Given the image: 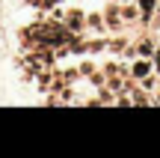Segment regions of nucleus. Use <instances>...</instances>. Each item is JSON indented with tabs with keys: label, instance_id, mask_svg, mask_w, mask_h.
<instances>
[{
	"label": "nucleus",
	"instance_id": "f257e3e1",
	"mask_svg": "<svg viewBox=\"0 0 160 158\" xmlns=\"http://www.w3.org/2000/svg\"><path fill=\"white\" fill-rule=\"evenodd\" d=\"M148 72H151V66L145 63V57L139 60V63H133V75H137L139 81H145V78H148Z\"/></svg>",
	"mask_w": 160,
	"mask_h": 158
},
{
	"label": "nucleus",
	"instance_id": "f03ea898",
	"mask_svg": "<svg viewBox=\"0 0 160 158\" xmlns=\"http://www.w3.org/2000/svg\"><path fill=\"white\" fill-rule=\"evenodd\" d=\"M137 54H139V57H151V54H154V42H148V39H145V42H139Z\"/></svg>",
	"mask_w": 160,
	"mask_h": 158
},
{
	"label": "nucleus",
	"instance_id": "7ed1b4c3",
	"mask_svg": "<svg viewBox=\"0 0 160 158\" xmlns=\"http://www.w3.org/2000/svg\"><path fill=\"white\" fill-rule=\"evenodd\" d=\"M137 6H139V12H142V15H151V12H154V0H137Z\"/></svg>",
	"mask_w": 160,
	"mask_h": 158
},
{
	"label": "nucleus",
	"instance_id": "20e7f679",
	"mask_svg": "<svg viewBox=\"0 0 160 158\" xmlns=\"http://www.w3.org/2000/svg\"><path fill=\"white\" fill-rule=\"evenodd\" d=\"M157 12H160V3H157Z\"/></svg>",
	"mask_w": 160,
	"mask_h": 158
},
{
	"label": "nucleus",
	"instance_id": "39448f33",
	"mask_svg": "<svg viewBox=\"0 0 160 158\" xmlns=\"http://www.w3.org/2000/svg\"><path fill=\"white\" fill-rule=\"evenodd\" d=\"M157 69H160V66H157Z\"/></svg>",
	"mask_w": 160,
	"mask_h": 158
}]
</instances>
